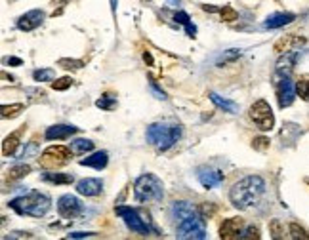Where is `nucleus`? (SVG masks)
Wrapping results in <instances>:
<instances>
[{
    "label": "nucleus",
    "instance_id": "b1692460",
    "mask_svg": "<svg viewBox=\"0 0 309 240\" xmlns=\"http://www.w3.org/2000/svg\"><path fill=\"white\" fill-rule=\"evenodd\" d=\"M174 21H178V23H182L183 27H185V31H187V37H195V35H197V27L191 23L189 16H187L185 12H176V14H174Z\"/></svg>",
    "mask_w": 309,
    "mask_h": 240
},
{
    "label": "nucleus",
    "instance_id": "4be33fe9",
    "mask_svg": "<svg viewBox=\"0 0 309 240\" xmlns=\"http://www.w3.org/2000/svg\"><path fill=\"white\" fill-rule=\"evenodd\" d=\"M210 99H212V103H214L216 107L223 109L225 113H231V115L238 113V105L235 103V101L225 99V97H220V95H218V93H214V92H210Z\"/></svg>",
    "mask_w": 309,
    "mask_h": 240
},
{
    "label": "nucleus",
    "instance_id": "412c9836",
    "mask_svg": "<svg viewBox=\"0 0 309 240\" xmlns=\"http://www.w3.org/2000/svg\"><path fill=\"white\" fill-rule=\"evenodd\" d=\"M109 162V155L105 151H99V153H94L92 156H88L84 160H80V166H90V168H95V170H103Z\"/></svg>",
    "mask_w": 309,
    "mask_h": 240
},
{
    "label": "nucleus",
    "instance_id": "f257e3e1",
    "mask_svg": "<svg viewBox=\"0 0 309 240\" xmlns=\"http://www.w3.org/2000/svg\"><path fill=\"white\" fill-rule=\"evenodd\" d=\"M263 193H265V181L260 176H248L231 187L229 198L235 208L246 210L258 204Z\"/></svg>",
    "mask_w": 309,
    "mask_h": 240
},
{
    "label": "nucleus",
    "instance_id": "2f4dec72",
    "mask_svg": "<svg viewBox=\"0 0 309 240\" xmlns=\"http://www.w3.org/2000/svg\"><path fill=\"white\" fill-rule=\"evenodd\" d=\"M23 111V105L21 103H16V105H4L2 107V118H16L19 113Z\"/></svg>",
    "mask_w": 309,
    "mask_h": 240
},
{
    "label": "nucleus",
    "instance_id": "20e7f679",
    "mask_svg": "<svg viewBox=\"0 0 309 240\" xmlns=\"http://www.w3.org/2000/svg\"><path fill=\"white\" fill-rule=\"evenodd\" d=\"M134 194L135 200L142 204H149V202H160L164 196V185L157 176L153 174H143L135 179L134 183Z\"/></svg>",
    "mask_w": 309,
    "mask_h": 240
},
{
    "label": "nucleus",
    "instance_id": "bb28decb",
    "mask_svg": "<svg viewBox=\"0 0 309 240\" xmlns=\"http://www.w3.org/2000/svg\"><path fill=\"white\" fill-rule=\"evenodd\" d=\"M204 10H208V12H220L222 14V19L223 21H227V23H231V21H237L238 14L235 12V10L231 8V6H223V8H214V6H204Z\"/></svg>",
    "mask_w": 309,
    "mask_h": 240
},
{
    "label": "nucleus",
    "instance_id": "7ed1b4c3",
    "mask_svg": "<svg viewBox=\"0 0 309 240\" xmlns=\"http://www.w3.org/2000/svg\"><path fill=\"white\" fill-rule=\"evenodd\" d=\"M182 138V128L174 122H155L147 126V141L159 151H168Z\"/></svg>",
    "mask_w": 309,
    "mask_h": 240
},
{
    "label": "nucleus",
    "instance_id": "473e14b6",
    "mask_svg": "<svg viewBox=\"0 0 309 240\" xmlns=\"http://www.w3.org/2000/svg\"><path fill=\"white\" fill-rule=\"evenodd\" d=\"M95 107L103 109V111H113V109L117 107V99L111 97V95H103L101 99L95 101Z\"/></svg>",
    "mask_w": 309,
    "mask_h": 240
},
{
    "label": "nucleus",
    "instance_id": "6ab92c4d",
    "mask_svg": "<svg viewBox=\"0 0 309 240\" xmlns=\"http://www.w3.org/2000/svg\"><path fill=\"white\" fill-rule=\"evenodd\" d=\"M25 132V126H21L17 132H14L12 135H8L4 143H2V155L4 156H12L16 153V149L19 147V140H21V133Z\"/></svg>",
    "mask_w": 309,
    "mask_h": 240
},
{
    "label": "nucleus",
    "instance_id": "a878e982",
    "mask_svg": "<svg viewBox=\"0 0 309 240\" xmlns=\"http://www.w3.org/2000/svg\"><path fill=\"white\" fill-rule=\"evenodd\" d=\"M300 135V128L296 124H292V122H286L285 126H283V132H281V138H283V141L285 143H294V140Z\"/></svg>",
    "mask_w": 309,
    "mask_h": 240
},
{
    "label": "nucleus",
    "instance_id": "c9c22d12",
    "mask_svg": "<svg viewBox=\"0 0 309 240\" xmlns=\"http://www.w3.org/2000/svg\"><path fill=\"white\" fill-rule=\"evenodd\" d=\"M269 229L273 238H283V236H285V227H283V223H281L279 219H273V221H271Z\"/></svg>",
    "mask_w": 309,
    "mask_h": 240
},
{
    "label": "nucleus",
    "instance_id": "39448f33",
    "mask_svg": "<svg viewBox=\"0 0 309 240\" xmlns=\"http://www.w3.org/2000/svg\"><path fill=\"white\" fill-rule=\"evenodd\" d=\"M176 236L182 240H204L206 238V227L202 217L195 214L178 221V229H176Z\"/></svg>",
    "mask_w": 309,
    "mask_h": 240
},
{
    "label": "nucleus",
    "instance_id": "c756f323",
    "mask_svg": "<svg viewBox=\"0 0 309 240\" xmlns=\"http://www.w3.org/2000/svg\"><path fill=\"white\" fill-rule=\"evenodd\" d=\"M32 77H35V80L37 82H50L52 78L56 77V71L54 69H39L32 73Z\"/></svg>",
    "mask_w": 309,
    "mask_h": 240
},
{
    "label": "nucleus",
    "instance_id": "37998d69",
    "mask_svg": "<svg viewBox=\"0 0 309 240\" xmlns=\"http://www.w3.org/2000/svg\"><path fill=\"white\" fill-rule=\"evenodd\" d=\"M166 2H168V6H172V8H178V6L182 4L180 0H166Z\"/></svg>",
    "mask_w": 309,
    "mask_h": 240
},
{
    "label": "nucleus",
    "instance_id": "e433bc0d",
    "mask_svg": "<svg viewBox=\"0 0 309 240\" xmlns=\"http://www.w3.org/2000/svg\"><path fill=\"white\" fill-rule=\"evenodd\" d=\"M39 153V143L37 141H31V143H27V147H25V151L21 153V160H27V158H31V156H35Z\"/></svg>",
    "mask_w": 309,
    "mask_h": 240
},
{
    "label": "nucleus",
    "instance_id": "58836bf2",
    "mask_svg": "<svg viewBox=\"0 0 309 240\" xmlns=\"http://www.w3.org/2000/svg\"><path fill=\"white\" fill-rule=\"evenodd\" d=\"M241 238H246V240H252V238H260V229L258 227H248L245 232H241Z\"/></svg>",
    "mask_w": 309,
    "mask_h": 240
},
{
    "label": "nucleus",
    "instance_id": "f8f14e48",
    "mask_svg": "<svg viewBox=\"0 0 309 240\" xmlns=\"http://www.w3.org/2000/svg\"><path fill=\"white\" fill-rule=\"evenodd\" d=\"M241 229H243V219L238 217H231V219H225L220 227V236L223 240H233V238H241Z\"/></svg>",
    "mask_w": 309,
    "mask_h": 240
},
{
    "label": "nucleus",
    "instance_id": "ea45409f",
    "mask_svg": "<svg viewBox=\"0 0 309 240\" xmlns=\"http://www.w3.org/2000/svg\"><path fill=\"white\" fill-rule=\"evenodd\" d=\"M254 149H258V151H265V149L269 147V140L267 138H256V140L252 141Z\"/></svg>",
    "mask_w": 309,
    "mask_h": 240
},
{
    "label": "nucleus",
    "instance_id": "6e6552de",
    "mask_svg": "<svg viewBox=\"0 0 309 240\" xmlns=\"http://www.w3.org/2000/svg\"><path fill=\"white\" fill-rule=\"evenodd\" d=\"M71 149L63 147V145H56V147H48L42 156H40V166L42 168H61L67 160L71 158Z\"/></svg>",
    "mask_w": 309,
    "mask_h": 240
},
{
    "label": "nucleus",
    "instance_id": "f03ea898",
    "mask_svg": "<svg viewBox=\"0 0 309 240\" xmlns=\"http://www.w3.org/2000/svg\"><path fill=\"white\" fill-rule=\"evenodd\" d=\"M10 208L17 212L19 216H31V217H42L48 214V210L52 206V202L46 194L39 191H31L29 194L17 196L14 200H10Z\"/></svg>",
    "mask_w": 309,
    "mask_h": 240
},
{
    "label": "nucleus",
    "instance_id": "393cba45",
    "mask_svg": "<svg viewBox=\"0 0 309 240\" xmlns=\"http://www.w3.org/2000/svg\"><path fill=\"white\" fill-rule=\"evenodd\" d=\"M73 155H86L88 151H92L94 149V143L90 140H75L71 141V147Z\"/></svg>",
    "mask_w": 309,
    "mask_h": 240
},
{
    "label": "nucleus",
    "instance_id": "aec40b11",
    "mask_svg": "<svg viewBox=\"0 0 309 240\" xmlns=\"http://www.w3.org/2000/svg\"><path fill=\"white\" fill-rule=\"evenodd\" d=\"M300 44H305V39L296 37V35H288V37H283L281 40H277L275 50L281 52V54H285V52H290V50H294V48L300 46Z\"/></svg>",
    "mask_w": 309,
    "mask_h": 240
},
{
    "label": "nucleus",
    "instance_id": "f3484780",
    "mask_svg": "<svg viewBox=\"0 0 309 240\" xmlns=\"http://www.w3.org/2000/svg\"><path fill=\"white\" fill-rule=\"evenodd\" d=\"M170 214H172V217H174L176 221H182V219H185V217H189V216H195V214H198V212L195 210L193 204L180 200V202H174V204H172Z\"/></svg>",
    "mask_w": 309,
    "mask_h": 240
},
{
    "label": "nucleus",
    "instance_id": "c85d7f7f",
    "mask_svg": "<svg viewBox=\"0 0 309 240\" xmlns=\"http://www.w3.org/2000/svg\"><path fill=\"white\" fill-rule=\"evenodd\" d=\"M241 50H237V48H233V50H227V52H223L222 55H220V59H218V65L222 67V65H227V63L235 61V59H238L241 57Z\"/></svg>",
    "mask_w": 309,
    "mask_h": 240
},
{
    "label": "nucleus",
    "instance_id": "5701e85b",
    "mask_svg": "<svg viewBox=\"0 0 309 240\" xmlns=\"http://www.w3.org/2000/svg\"><path fill=\"white\" fill-rule=\"evenodd\" d=\"M42 179L48 181V183H56V185H71L75 181L73 174H52V172L42 174Z\"/></svg>",
    "mask_w": 309,
    "mask_h": 240
},
{
    "label": "nucleus",
    "instance_id": "423d86ee",
    "mask_svg": "<svg viewBox=\"0 0 309 240\" xmlns=\"http://www.w3.org/2000/svg\"><path fill=\"white\" fill-rule=\"evenodd\" d=\"M115 212H117V216L124 219L126 227L132 232H138V234H143V236H147V234H149V231H151L149 221L142 219V216H140L134 208H130V206H119Z\"/></svg>",
    "mask_w": 309,
    "mask_h": 240
},
{
    "label": "nucleus",
    "instance_id": "4468645a",
    "mask_svg": "<svg viewBox=\"0 0 309 240\" xmlns=\"http://www.w3.org/2000/svg\"><path fill=\"white\" fill-rule=\"evenodd\" d=\"M101 189H103L101 179H95V178L80 179L79 183H77V191H79V194H82V196H97V194L101 193Z\"/></svg>",
    "mask_w": 309,
    "mask_h": 240
},
{
    "label": "nucleus",
    "instance_id": "a19ab883",
    "mask_svg": "<svg viewBox=\"0 0 309 240\" xmlns=\"http://www.w3.org/2000/svg\"><path fill=\"white\" fill-rule=\"evenodd\" d=\"M95 236V232H71L69 238H92Z\"/></svg>",
    "mask_w": 309,
    "mask_h": 240
},
{
    "label": "nucleus",
    "instance_id": "4c0bfd02",
    "mask_svg": "<svg viewBox=\"0 0 309 240\" xmlns=\"http://www.w3.org/2000/svg\"><path fill=\"white\" fill-rule=\"evenodd\" d=\"M57 65L63 67V69H80V67H84V61H79V59H59Z\"/></svg>",
    "mask_w": 309,
    "mask_h": 240
},
{
    "label": "nucleus",
    "instance_id": "a211bd4d",
    "mask_svg": "<svg viewBox=\"0 0 309 240\" xmlns=\"http://www.w3.org/2000/svg\"><path fill=\"white\" fill-rule=\"evenodd\" d=\"M300 54L296 50H290V52H285V55L277 61V73L279 75H288L290 71L294 69V65L298 61Z\"/></svg>",
    "mask_w": 309,
    "mask_h": 240
},
{
    "label": "nucleus",
    "instance_id": "7c9ffc66",
    "mask_svg": "<svg viewBox=\"0 0 309 240\" xmlns=\"http://www.w3.org/2000/svg\"><path fill=\"white\" fill-rule=\"evenodd\" d=\"M296 92L303 101H309V78H300L298 84H296Z\"/></svg>",
    "mask_w": 309,
    "mask_h": 240
},
{
    "label": "nucleus",
    "instance_id": "79ce46f5",
    "mask_svg": "<svg viewBox=\"0 0 309 240\" xmlns=\"http://www.w3.org/2000/svg\"><path fill=\"white\" fill-rule=\"evenodd\" d=\"M151 90L155 92V95H157L159 99H166V93H164V92H160L159 88H157V82H151Z\"/></svg>",
    "mask_w": 309,
    "mask_h": 240
},
{
    "label": "nucleus",
    "instance_id": "c03bdc74",
    "mask_svg": "<svg viewBox=\"0 0 309 240\" xmlns=\"http://www.w3.org/2000/svg\"><path fill=\"white\" fill-rule=\"evenodd\" d=\"M8 63L10 65H21V59H17V57H10Z\"/></svg>",
    "mask_w": 309,
    "mask_h": 240
},
{
    "label": "nucleus",
    "instance_id": "1a4fd4ad",
    "mask_svg": "<svg viewBox=\"0 0 309 240\" xmlns=\"http://www.w3.org/2000/svg\"><path fill=\"white\" fill-rule=\"evenodd\" d=\"M296 86L294 82L288 78V75H283V78L277 82V99H279V107L286 109L294 103V97H296Z\"/></svg>",
    "mask_w": 309,
    "mask_h": 240
},
{
    "label": "nucleus",
    "instance_id": "ddd939ff",
    "mask_svg": "<svg viewBox=\"0 0 309 240\" xmlns=\"http://www.w3.org/2000/svg\"><path fill=\"white\" fill-rule=\"evenodd\" d=\"M200 185L206 187V189H212V187L220 185L223 181V174L222 172L214 170V168H198L197 174Z\"/></svg>",
    "mask_w": 309,
    "mask_h": 240
},
{
    "label": "nucleus",
    "instance_id": "9b49d317",
    "mask_svg": "<svg viewBox=\"0 0 309 240\" xmlns=\"http://www.w3.org/2000/svg\"><path fill=\"white\" fill-rule=\"evenodd\" d=\"M44 12L42 10H31V12H27L23 16L17 19V29H21V31H32V29H37L42 25L44 21Z\"/></svg>",
    "mask_w": 309,
    "mask_h": 240
},
{
    "label": "nucleus",
    "instance_id": "f704fd0d",
    "mask_svg": "<svg viewBox=\"0 0 309 240\" xmlns=\"http://www.w3.org/2000/svg\"><path fill=\"white\" fill-rule=\"evenodd\" d=\"M73 84V78L71 77H63V78H57L56 82H52V88L57 90V92H63L67 88H71Z\"/></svg>",
    "mask_w": 309,
    "mask_h": 240
},
{
    "label": "nucleus",
    "instance_id": "a18cd8bd",
    "mask_svg": "<svg viewBox=\"0 0 309 240\" xmlns=\"http://www.w3.org/2000/svg\"><path fill=\"white\" fill-rule=\"evenodd\" d=\"M117 4H119V0H111V8H113V12H117Z\"/></svg>",
    "mask_w": 309,
    "mask_h": 240
},
{
    "label": "nucleus",
    "instance_id": "49530a36",
    "mask_svg": "<svg viewBox=\"0 0 309 240\" xmlns=\"http://www.w3.org/2000/svg\"><path fill=\"white\" fill-rule=\"evenodd\" d=\"M143 59H145V61H147V63H153V57H151L149 54H145V55H143Z\"/></svg>",
    "mask_w": 309,
    "mask_h": 240
},
{
    "label": "nucleus",
    "instance_id": "cd10ccee",
    "mask_svg": "<svg viewBox=\"0 0 309 240\" xmlns=\"http://www.w3.org/2000/svg\"><path fill=\"white\" fill-rule=\"evenodd\" d=\"M29 172H31V166H27V164H19V166H14V168L8 172V179H10V181L21 179V178H25Z\"/></svg>",
    "mask_w": 309,
    "mask_h": 240
},
{
    "label": "nucleus",
    "instance_id": "0eeeda50",
    "mask_svg": "<svg viewBox=\"0 0 309 240\" xmlns=\"http://www.w3.org/2000/svg\"><path fill=\"white\" fill-rule=\"evenodd\" d=\"M250 118L258 124V128L262 132H269L271 128L275 126V116H273V111H271L269 103L267 101H256L252 107H250Z\"/></svg>",
    "mask_w": 309,
    "mask_h": 240
},
{
    "label": "nucleus",
    "instance_id": "9d476101",
    "mask_svg": "<svg viewBox=\"0 0 309 240\" xmlns=\"http://www.w3.org/2000/svg\"><path fill=\"white\" fill-rule=\"evenodd\" d=\"M57 212L59 216L65 217V219H75L82 214V204L77 196L73 194H63L59 200H57Z\"/></svg>",
    "mask_w": 309,
    "mask_h": 240
},
{
    "label": "nucleus",
    "instance_id": "72a5a7b5",
    "mask_svg": "<svg viewBox=\"0 0 309 240\" xmlns=\"http://www.w3.org/2000/svg\"><path fill=\"white\" fill-rule=\"evenodd\" d=\"M288 229H290V236H292V238L309 240V234H307L305 231H303V229H301V227H300L298 223H290V227H288Z\"/></svg>",
    "mask_w": 309,
    "mask_h": 240
},
{
    "label": "nucleus",
    "instance_id": "dca6fc26",
    "mask_svg": "<svg viewBox=\"0 0 309 240\" xmlns=\"http://www.w3.org/2000/svg\"><path fill=\"white\" fill-rule=\"evenodd\" d=\"M77 132H79V128H75V126L57 124L46 130V140H67Z\"/></svg>",
    "mask_w": 309,
    "mask_h": 240
},
{
    "label": "nucleus",
    "instance_id": "2eb2a0df",
    "mask_svg": "<svg viewBox=\"0 0 309 240\" xmlns=\"http://www.w3.org/2000/svg\"><path fill=\"white\" fill-rule=\"evenodd\" d=\"M294 19H296L294 14L279 12V14H273V16L267 17V19H265V23H263V27H265V29H281V27H285V25L292 23Z\"/></svg>",
    "mask_w": 309,
    "mask_h": 240
}]
</instances>
